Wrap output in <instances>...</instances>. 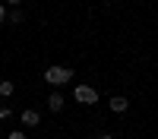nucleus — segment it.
I'll return each mask as SVG.
<instances>
[{
  "label": "nucleus",
  "mask_w": 158,
  "mask_h": 139,
  "mask_svg": "<svg viewBox=\"0 0 158 139\" xmlns=\"http://www.w3.org/2000/svg\"><path fill=\"white\" fill-rule=\"evenodd\" d=\"M6 3H10V6H19V3H22V0H6Z\"/></svg>",
  "instance_id": "11"
},
{
  "label": "nucleus",
  "mask_w": 158,
  "mask_h": 139,
  "mask_svg": "<svg viewBox=\"0 0 158 139\" xmlns=\"http://www.w3.org/2000/svg\"><path fill=\"white\" fill-rule=\"evenodd\" d=\"M13 92H16V85H13L10 79H3V82H0V95H3V98H10Z\"/></svg>",
  "instance_id": "7"
},
{
  "label": "nucleus",
  "mask_w": 158,
  "mask_h": 139,
  "mask_svg": "<svg viewBox=\"0 0 158 139\" xmlns=\"http://www.w3.org/2000/svg\"><path fill=\"white\" fill-rule=\"evenodd\" d=\"M6 139H25V133L22 130H13V133H6Z\"/></svg>",
  "instance_id": "8"
},
{
  "label": "nucleus",
  "mask_w": 158,
  "mask_h": 139,
  "mask_svg": "<svg viewBox=\"0 0 158 139\" xmlns=\"http://www.w3.org/2000/svg\"><path fill=\"white\" fill-rule=\"evenodd\" d=\"M10 114H13V111H10V108L3 104V108H0V120H10Z\"/></svg>",
  "instance_id": "9"
},
{
  "label": "nucleus",
  "mask_w": 158,
  "mask_h": 139,
  "mask_svg": "<svg viewBox=\"0 0 158 139\" xmlns=\"http://www.w3.org/2000/svg\"><path fill=\"white\" fill-rule=\"evenodd\" d=\"M6 19V6H0V22H3Z\"/></svg>",
  "instance_id": "10"
},
{
  "label": "nucleus",
  "mask_w": 158,
  "mask_h": 139,
  "mask_svg": "<svg viewBox=\"0 0 158 139\" xmlns=\"http://www.w3.org/2000/svg\"><path fill=\"white\" fill-rule=\"evenodd\" d=\"M98 139H114V136H108V133H101V136H98Z\"/></svg>",
  "instance_id": "12"
},
{
  "label": "nucleus",
  "mask_w": 158,
  "mask_h": 139,
  "mask_svg": "<svg viewBox=\"0 0 158 139\" xmlns=\"http://www.w3.org/2000/svg\"><path fill=\"white\" fill-rule=\"evenodd\" d=\"M6 19H10V22H13V25H19V22H22V19H25V13H22V10H19V6H16V10H6Z\"/></svg>",
  "instance_id": "6"
},
{
  "label": "nucleus",
  "mask_w": 158,
  "mask_h": 139,
  "mask_svg": "<svg viewBox=\"0 0 158 139\" xmlns=\"http://www.w3.org/2000/svg\"><path fill=\"white\" fill-rule=\"evenodd\" d=\"M19 120H22V126L35 130V126L41 123V114H38V111H32V108H25V111H19Z\"/></svg>",
  "instance_id": "3"
},
{
  "label": "nucleus",
  "mask_w": 158,
  "mask_h": 139,
  "mask_svg": "<svg viewBox=\"0 0 158 139\" xmlns=\"http://www.w3.org/2000/svg\"><path fill=\"white\" fill-rule=\"evenodd\" d=\"M44 82L48 85H70L73 82V70L70 67H48L44 70Z\"/></svg>",
  "instance_id": "1"
},
{
  "label": "nucleus",
  "mask_w": 158,
  "mask_h": 139,
  "mask_svg": "<svg viewBox=\"0 0 158 139\" xmlns=\"http://www.w3.org/2000/svg\"><path fill=\"white\" fill-rule=\"evenodd\" d=\"M63 104H67V98H63L60 92H51V95H48V108H51V114L63 111Z\"/></svg>",
  "instance_id": "5"
},
{
  "label": "nucleus",
  "mask_w": 158,
  "mask_h": 139,
  "mask_svg": "<svg viewBox=\"0 0 158 139\" xmlns=\"http://www.w3.org/2000/svg\"><path fill=\"white\" fill-rule=\"evenodd\" d=\"M73 98L79 101V104H95V101H98V92H95L92 85H76V88H73Z\"/></svg>",
  "instance_id": "2"
},
{
  "label": "nucleus",
  "mask_w": 158,
  "mask_h": 139,
  "mask_svg": "<svg viewBox=\"0 0 158 139\" xmlns=\"http://www.w3.org/2000/svg\"><path fill=\"white\" fill-rule=\"evenodd\" d=\"M108 108H111L114 114H127V111H130V101H127V95H114V98L108 101Z\"/></svg>",
  "instance_id": "4"
}]
</instances>
